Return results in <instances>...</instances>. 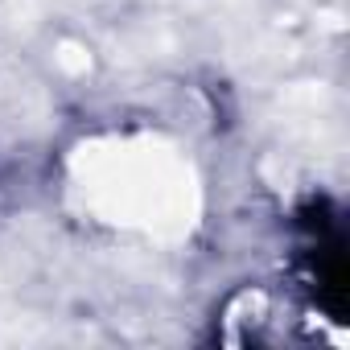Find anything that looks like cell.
Wrapping results in <instances>:
<instances>
[{
  "label": "cell",
  "instance_id": "obj_1",
  "mask_svg": "<svg viewBox=\"0 0 350 350\" xmlns=\"http://www.w3.org/2000/svg\"><path fill=\"white\" fill-rule=\"evenodd\" d=\"M247 301H252V305H256L264 317H256V325H252V329H243L235 342H268V329H264V321H268V317H276V309H280V305H276L272 297H264V293H252ZM301 325H305V317H293L288 325L280 321V325L272 329V342H301V338H309V329H301Z\"/></svg>",
  "mask_w": 350,
  "mask_h": 350
}]
</instances>
